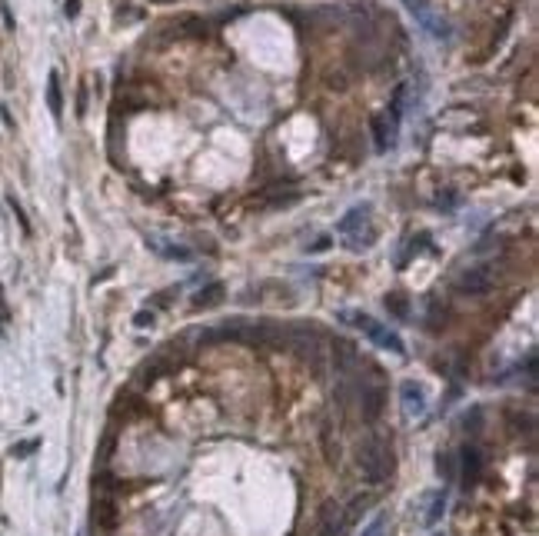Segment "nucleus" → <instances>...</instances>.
<instances>
[{
    "label": "nucleus",
    "mask_w": 539,
    "mask_h": 536,
    "mask_svg": "<svg viewBox=\"0 0 539 536\" xmlns=\"http://www.w3.org/2000/svg\"><path fill=\"white\" fill-rule=\"evenodd\" d=\"M479 420H483V413H479V410H473V413H466V420H463V427H473L469 429V433H479Z\"/></svg>",
    "instance_id": "28"
},
{
    "label": "nucleus",
    "mask_w": 539,
    "mask_h": 536,
    "mask_svg": "<svg viewBox=\"0 0 539 536\" xmlns=\"http://www.w3.org/2000/svg\"><path fill=\"white\" fill-rule=\"evenodd\" d=\"M373 240H376V230L373 227L366 230V233L359 230V233H353V237H350V250H366V246H373Z\"/></svg>",
    "instance_id": "24"
},
{
    "label": "nucleus",
    "mask_w": 539,
    "mask_h": 536,
    "mask_svg": "<svg viewBox=\"0 0 539 536\" xmlns=\"http://www.w3.org/2000/svg\"><path fill=\"white\" fill-rule=\"evenodd\" d=\"M403 93H406V87L400 84L396 87V93H393V100H389V120H393V127L400 123V117H403Z\"/></svg>",
    "instance_id": "22"
},
{
    "label": "nucleus",
    "mask_w": 539,
    "mask_h": 536,
    "mask_svg": "<svg viewBox=\"0 0 539 536\" xmlns=\"http://www.w3.org/2000/svg\"><path fill=\"white\" fill-rule=\"evenodd\" d=\"M436 473L443 476V483H449L456 476V463H453V453H439L436 457Z\"/></svg>",
    "instance_id": "20"
},
{
    "label": "nucleus",
    "mask_w": 539,
    "mask_h": 536,
    "mask_svg": "<svg viewBox=\"0 0 539 536\" xmlns=\"http://www.w3.org/2000/svg\"><path fill=\"white\" fill-rule=\"evenodd\" d=\"M406 10L416 17L419 27H423V31H430L433 37H446V33H449L446 20H439V17L430 10V0H406Z\"/></svg>",
    "instance_id": "6"
},
{
    "label": "nucleus",
    "mask_w": 539,
    "mask_h": 536,
    "mask_svg": "<svg viewBox=\"0 0 539 536\" xmlns=\"http://www.w3.org/2000/svg\"><path fill=\"white\" fill-rule=\"evenodd\" d=\"M443 510H446V496H443V490H439V493H430V496H426V513H423V523H426V526L439 523Z\"/></svg>",
    "instance_id": "16"
},
{
    "label": "nucleus",
    "mask_w": 539,
    "mask_h": 536,
    "mask_svg": "<svg viewBox=\"0 0 539 536\" xmlns=\"http://www.w3.org/2000/svg\"><path fill=\"white\" fill-rule=\"evenodd\" d=\"M383 526H386V517H376L373 526H370V530H366L363 536H383Z\"/></svg>",
    "instance_id": "29"
},
{
    "label": "nucleus",
    "mask_w": 539,
    "mask_h": 536,
    "mask_svg": "<svg viewBox=\"0 0 539 536\" xmlns=\"http://www.w3.org/2000/svg\"><path fill=\"white\" fill-rule=\"evenodd\" d=\"M0 120L7 123V127H14V117H10V110L7 107H0Z\"/></svg>",
    "instance_id": "33"
},
{
    "label": "nucleus",
    "mask_w": 539,
    "mask_h": 536,
    "mask_svg": "<svg viewBox=\"0 0 539 536\" xmlns=\"http://www.w3.org/2000/svg\"><path fill=\"white\" fill-rule=\"evenodd\" d=\"M329 244H333L329 237H316L313 244H306V253H323V250H329Z\"/></svg>",
    "instance_id": "27"
},
{
    "label": "nucleus",
    "mask_w": 539,
    "mask_h": 536,
    "mask_svg": "<svg viewBox=\"0 0 539 536\" xmlns=\"http://www.w3.org/2000/svg\"><path fill=\"white\" fill-rule=\"evenodd\" d=\"M63 14L70 17V20H74L77 14H80V0H67V7H63Z\"/></svg>",
    "instance_id": "32"
},
{
    "label": "nucleus",
    "mask_w": 539,
    "mask_h": 536,
    "mask_svg": "<svg viewBox=\"0 0 539 536\" xmlns=\"http://www.w3.org/2000/svg\"><path fill=\"white\" fill-rule=\"evenodd\" d=\"M7 203H10V210H14V216H17V223H20V230H24V233H30V220H27V214H24V207L17 203V197H7Z\"/></svg>",
    "instance_id": "25"
},
{
    "label": "nucleus",
    "mask_w": 539,
    "mask_h": 536,
    "mask_svg": "<svg viewBox=\"0 0 539 536\" xmlns=\"http://www.w3.org/2000/svg\"><path fill=\"white\" fill-rule=\"evenodd\" d=\"M346 513L340 503H333V500H327V503L320 506V517H316V536H346Z\"/></svg>",
    "instance_id": "5"
},
{
    "label": "nucleus",
    "mask_w": 539,
    "mask_h": 536,
    "mask_svg": "<svg viewBox=\"0 0 539 536\" xmlns=\"http://www.w3.org/2000/svg\"><path fill=\"white\" fill-rule=\"evenodd\" d=\"M87 113V87H80V93H77V117H84Z\"/></svg>",
    "instance_id": "30"
},
{
    "label": "nucleus",
    "mask_w": 539,
    "mask_h": 536,
    "mask_svg": "<svg viewBox=\"0 0 539 536\" xmlns=\"http://www.w3.org/2000/svg\"><path fill=\"white\" fill-rule=\"evenodd\" d=\"M150 246H153L160 257H170V260H190V257H194L187 246H164V244H150Z\"/></svg>",
    "instance_id": "21"
},
{
    "label": "nucleus",
    "mask_w": 539,
    "mask_h": 536,
    "mask_svg": "<svg viewBox=\"0 0 539 536\" xmlns=\"http://www.w3.org/2000/svg\"><path fill=\"white\" fill-rule=\"evenodd\" d=\"M359 410H363V420L366 423H373L376 416L383 413V407H386V390L376 383V386H366L363 383V390H359Z\"/></svg>",
    "instance_id": "7"
},
{
    "label": "nucleus",
    "mask_w": 539,
    "mask_h": 536,
    "mask_svg": "<svg viewBox=\"0 0 539 536\" xmlns=\"http://www.w3.org/2000/svg\"><path fill=\"white\" fill-rule=\"evenodd\" d=\"M40 450V440H20V443H14L10 446V457H17V459H27L30 453H37Z\"/></svg>",
    "instance_id": "23"
},
{
    "label": "nucleus",
    "mask_w": 539,
    "mask_h": 536,
    "mask_svg": "<svg viewBox=\"0 0 539 536\" xmlns=\"http://www.w3.org/2000/svg\"><path fill=\"white\" fill-rule=\"evenodd\" d=\"M370 130H373V143H376V150H386L389 147V123H386V117H370Z\"/></svg>",
    "instance_id": "17"
},
{
    "label": "nucleus",
    "mask_w": 539,
    "mask_h": 536,
    "mask_svg": "<svg viewBox=\"0 0 539 536\" xmlns=\"http://www.w3.org/2000/svg\"><path fill=\"white\" fill-rule=\"evenodd\" d=\"M240 340L250 347H267V350H283L286 347V326L280 323H243L240 326Z\"/></svg>",
    "instance_id": "3"
},
{
    "label": "nucleus",
    "mask_w": 539,
    "mask_h": 536,
    "mask_svg": "<svg viewBox=\"0 0 539 536\" xmlns=\"http://www.w3.org/2000/svg\"><path fill=\"white\" fill-rule=\"evenodd\" d=\"M357 466L366 483L373 487H383L393 473V450H389L380 436H366L363 443L357 446Z\"/></svg>",
    "instance_id": "1"
},
{
    "label": "nucleus",
    "mask_w": 539,
    "mask_h": 536,
    "mask_svg": "<svg viewBox=\"0 0 539 536\" xmlns=\"http://www.w3.org/2000/svg\"><path fill=\"white\" fill-rule=\"evenodd\" d=\"M336 320L346 323V326H353V330H363L366 337H370V330L376 326V320L370 317V313H363V310H340V313H336Z\"/></svg>",
    "instance_id": "15"
},
{
    "label": "nucleus",
    "mask_w": 539,
    "mask_h": 536,
    "mask_svg": "<svg viewBox=\"0 0 539 536\" xmlns=\"http://www.w3.org/2000/svg\"><path fill=\"white\" fill-rule=\"evenodd\" d=\"M370 210H373L370 203H359V207H353V210H350V214L336 223V230H340L343 237H353V233H357V230H363V223L370 220Z\"/></svg>",
    "instance_id": "10"
},
{
    "label": "nucleus",
    "mask_w": 539,
    "mask_h": 536,
    "mask_svg": "<svg viewBox=\"0 0 539 536\" xmlns=\"http://www.w3.org/2000/svg\"><path fill=\"white\" fill-rule=\"evenodd\" d=\"M357 347L350 343V340H333V363H336V370L340 373H346V370L357 363Z\"/></svg>",
    "instance_id": "14"
},
{
    "label": "nucleus",
    "mask_w": 539,
    "mask_h": 536,
    "mask_svg": "<svg viewBox=\"0 0 539 536\" xmlns=\"http://www.w3.org/2000/svg\"><path fill=\"white\" fill-rule=\"evenodd\" d=\"M153 310H136L134 313V326H140V330H147V326H153Z\"/></svg>",
    "instance_id": "26"
},
{
    "label": "nucleus",
    "mask_w": 539,
    "mask_h": 536,
    "mask_svg": "<svg viewBox=\"0 0 539 536\" xmlns=\"http://www.w3.org/2000/svg\"><path fill=\"white\" fill-rule=\"evenodd\" d=\"M286 347L297 353L299 363L320 370V356H323V337L316 326H306V323H297V326H286Z\"/></svg>",
    "instance_id": "2"
},
{
    "label": "nucleus",
    "mask_w": 539,
    "mask_h": 536,
    "mask_svg": "<svg viewBox=\"0 0 539 536\" xmlns=\"http://www.w3.org/2000/svg\"><path fill=\"white\" fill-rule=\"evenodd\" d=\"M460 459H463V487L469 490V487H476L479 476H483V453L476 446H463Z\"/></svg>",
    "instance_id": "9"
},
{
    "label": "nucleus",
    "mask_w": 539,
    "mask_h": 536,
    "mask_svg": "<svg viewBox=\"0 0 539 536\" xmlns=\"http://www.w3.org/2000/svg\"><path fill=\"white\" fill-rule=\"evenodd\" d=\"M453 287L463 297H483V293L493 290V276L483 267H469V270H460V276L453 280Z\"/></svg>",
    "instance_id": "4"
},
{
    "label": "nucleus",
    "mask_w": 539,
    "mask_h": 536,
    "mask_svg": "<svg viewBox=\"0 0 539 536\" xmlns=\"http://www.w3.org/2000/svg\"><path fill=\"white\" fill-rule=\"evenodd\" d=\"M386 310L393 313V317H400V320H406L409 317V297H403V293H386Z\"/></svg>",
    "instance_id": "18"
},
{
    "label": "nucleus",
    "mask_w": 539,
    "mask_h": 536,
    "mask_svg": "<svg viewBox=\"0 0 539 536\" xmlns=\"http://www.w3.org/2000/svg\"><path fill=\"white\" fill-rule=\"evenodd\" d=\"M0 14H3V24H7V31H14V14H10V7L0 0Z\"/></svg>",
    "instance_id": "31"
},
{
    "label": "nucleus",
    "mask_w": 539,
    "mask_h": 536,
    "mask_svg": "<svg viewBox=\"0 0 539 536\" xmlns=\"http://www.w3.org/2000/svg\"><path fill=\"white\" fill-rule=\"evenodd\" d=\"M224 297H226V287L220 283V280H213V283H207L203 290H196V297H194V310H210V306L220 304Z\"/></svg>",
    "instance_id": "12"
},
{
    "label": "nucleus",
    "mask_w": 539,
    "mask_h": 536,
    "mask_svg": "<svg viewBox=\"0 0 539 536\" xmlns=\"http://www.w3.org/2000/svg\"><path fill=\"white\" fill-rule=\"evenodd\" d=\"M47 110H50V117L60 123V117H63V90H60L57 70H50V77H47Z\"/></svg>",
    "instance_id": "11"
},
{
    "label": "nucleus",
    "mask_w": 539,
    "mask_h": 536,
    "mask_svg": "<svg viewBox=\"0 0 539 536\" xmlns=\"http://www.w3.org/2000/svg\"><path fill=\"white\" fill-rule=\"evenodd\" d=\"M93 523L104 526V530H117V523H120L117 503H114V500H97V503H93Z\"/></svg>",
    "instance_id": "13"
},
{
    "label": "nucleus",
    "mask_w": 539,
    "mask_h": 536,
    "mask_svg": "<svg viewBox=\"0 0 539 536\" xmlns=\"http://www.w3.org/2000/svg\"><path fill=\"white\" fill-rule=\"evenodd\" d=\"M400 400H403V413L409 416V420H416V416L426 413V390H423L416 380H403Z\"/></svg>",
    "instance_id": "8"
},
{
    "label": "nucleus",
    "mask_w": 539,
    "mask_h": 536,
    "mask_svg": "<svg viewBox=\"0 0 539 536\" xmlns=\"http://www.w3.org/2000/svg\"><path fill=\"white\" fill-rule=\"evenodd\" d=\"M383 350H389V353H396V356H406V343L400 340V333H393V330H383L380 333V340H376Z\"/></svg>",
    "instance_id": "19"
}]
</instances>
